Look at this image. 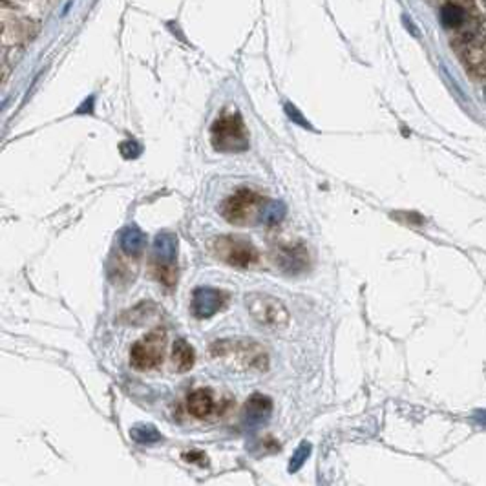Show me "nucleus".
Wrapping results in <instances>:
<instances>
[{"label":"nucleus","mask_w":486,"mask_h":486,"mask_svg":"<svg viewBox=\"0 0 486 486\" xmlns=\"http://www.w3.org/2000/svg\"><path fill=\"white\" fill-rule=\"evenodd\" d=\"M209 357L221 360L229 368L238 371H267L269 355L260 344L249 338H229L216 340L209 349Z\"/></svg>","instance_id":"1"},{"label":"nucleus","mask_w":486,"mask_h":486,"mask_svg":"<svg viewBox=\"0 0 486 486\" xmlns=\"http://www.w3.org/2000/svg\"><path fill=\"white\" fill-rule=\"evenodd\" d=\"M210 141L216 152L236 153L249 149L247 128L240 113H223L216 119L210 127Z\"/></svg>","instance_id":"2"},{"label":"nucleus","mask_w":486,"mask_h":486,"mask_svg":"<svg viewBox=\"0 0 486 486\" xmlns=\"http://www.w3.org/2000/svg\"><path fill=\"white\" fill-rule=\"evenodd\" d=\"M207 247L218 260L225 261L227 265L236 267V269H249L260 260L258 249L245 238L218 236V238H210Z\"/></svg>","instance_id":"3"},{"label":"nucleus","mask_w":486,"mask_h":486,"mask_svg":"<svg viewBox=\"0 0 486 486\" xmlns=\"http://www.w3.org/2000/svg\"><path fill=\"white\" fill-rule=\"evenodd\" d=\"M178 240L172 232H161L153 240V251L150 258V271L161 286L172 287L178 281V263H176Z\"/></svg>","instance_id":"4"},{"label":"nucleus","mask_w":486,"mask_h":486,"mask_svg":"<svg viewBox=\"0 0 486 486\" xmlns=\"http://www.w3.org/2000/svg\"><path fill=\"white\" fill-rule=\"evenodd\" d=\"M263 196L252 189L241 187L221 203V216L232 225H249L261 218Z\"/></svg>","instance_id":"5"},{"label":"nucleus","mask_w":486,"mask_h":486,"mask_svg":"<svg viewBox=\"0 0 486 486\" xmlns=\"http://www.w3.org/2000/svg\"><path fill=\"white\" fill-rule=\"evenodd\" d=\"M167 348V331L158 328L147 337L139 338L130 349V364L139 371H150L161 366Z\"/></svg>","instance_id":"6"},{"label":"nucleus","mask_w":486,"mask_h":486,"mask_svg":"<svg viewBox=\"0 0 486 486\" xmlns=\"http://www.w3.org/2000/svg\"><path fill=\"white\" fill-rule=\"evenodd\" d=\"M245 306L251 317L263 328L281 329L289 324V312L278 298L261 292H251L245 297Z\"/></svg>","instance_id":"7"},{"label":"nucleus","mask_w":486,"mask_h":486,"mask_svg":"<svg viewBox=\"0 0 486 486\" xmlns=\"http://www.w3.org/2000/svg\"><path fill=\"white\" fill-rule=\"evenodd\" d=\"M229 300V295L221 289H214V287H198L192 292V300H190V312L196 318H210L214 317L216 312L221 311L223 306Z\"/></svg>","instance_id":"8"},{"label":"nucleus","mask_w":486,"mask_h":486,"mask_svg":"<svg viewBox=\"0 0 486 486\" xmlns=\"http://www.w3.org/2000/svg\"><path fill=\"white\" fill-rule=\"evenodd\" d=\"M274 261L278 263L281 271L289 272V274H298L303 272L309 267V254H307V247L302 241L297 243H286L280 245L274 252Z\"/></svg>","instance_id":"9"},{"label":"nucleus","mask_w":486,"mask_h":486,"mask_svg":"<svg viewBox=\"0 0 486 486\" xmlns=\"http://www.w3.org/2000/svg\"><path fill=\"white\" fill-rule=\"evenodd\" d=\"M272 411V402L269 397L261 393L251 395V399L247 400L245 408H243V415H245L247 424L258 426L261 422H265L269 419V415Z\"/></svg>","instance_id":"10"},{"label":"nucleus","mask_w":486,"mask_h":486,"mask_svg":"<svg viewBox=\"0 0 486 486\" xmlns=\"http://www.w3.org/2000/svg\"><path fill=\"white\" fill-rule=\"evenodd\" d=\"M187 409L190 415H194L196 419H207L214 411V397L212 391L207 388L196 389L187 397Z\"/></svg>","instance_id":"11"},{"label":"nucleus","mask_w":486,"mask_h":486,"mask_svg":"<svg viewBox=\"0 0 486 486\" xmlns=\"http://www.w3.org/2000/svg\"><path fill=\"white\" fill-rule=\"evenodd\" d=\"M119 247H121V252H124V254L130 256V258L139 260L141 254L144 252V247H147V236H144L138 227H128V229L123 230V234H121Z\"/></svg>","instance_id":"12"},{"label":"nucleus","mask_w":486,"mask_h":486,"mask_svg":"<svg viewBox=\"0 0 486 486\" xmlns=\"http://www.w3.org/2000/svg\"><path fill=\"white\" fill-rule=\"evenodd\" d=\"M194 360H196L194 348H192L187 340H183V338L176 340L174 348H172V362H174L178 373L189 371V369L194 366Z\"/></svg>","instance_id":"13"},{"label":"nucleus","mask_w":486,"mask_h":486,"mask_svg":"<svg viewBox=\"0 0 486 486\" xmlns=\"http://www.w3.org/2000/svg\"><path fill=\"white\" fill-rule=\"evenodd\" d=\"M135 258H130V256H127L123 252L121 256H118L115 258V261H113V265L108 269V272H110V278H112V281H118V283H130V281L135 278V272H130V269H135ZM138 271V269H135Z\"/></svg>","instance_id":"14"},{"label":"nucleus","mask_w":486,"mask_h":486,"mask_svg":"<svg viewBox=\"0 0 486 486\" xmlns=\"http://www.w3.org/2000/svg\"><path fill=\"white\" fill-rule=\"evenodd\" d=\"M286 218V205L280 203V201H271L267 203L261 210V223H265L267 227H274L278 225L281 220Z\"/></svg>","instance_id":"15"},{"label":"nucleus","mask_w":486,"mask_h":486,"mask_svg":"<svg viewBox=\"0 0 486 486\" xmlns=\"http://www.w3.org/2000/svg\"><path fill=\"white\" fill-rule=\"evenodd\" d=\"M130 435L139 445H152V442H158L161 439L159 431L152 424H135L130 430Z\"/></svg>","instance_id":"16"},{"label":"nucleus","mask_w":486,"mask_h":486,"mask_svg":"<svg viewBox=\"0 0 486 486\" xmlns=\"http://www.w3.org/2000/svg\"><path fill=\"white\" fill-rule=\"evenodd\" d=\"M440 21H442V24L446 28H457L465 21V11L456 4H446L442 8V11H440Z\"/></svg>","instance_id":"17"},{"label":"nucleus","mask_w":486,"mask_h":486,"mask_svg":"<svg viewBox=\"0 0 486 486\" xmlns=\"http://www.w3.org/2000/svg\"><path fill=\"white\" fill-rule=\"evenodd\" d=\"M309 451H311V448H309V445L307 442H303L300 448L297 450V454H295V457L291 459V465H289V470L291 471H297L300 470V466L306 462V457L309 456Z\"/></svg>","instance_id":"18"},{"label":"nucleus","mask_w":486,"mask_h":486,"mask_svg":"<svg viewBox=\"0 0 486 486\" xmlns=\"http://www.w3.org/2000/svg\"><path fill=\"white\" fill-rule=\"evenodd\" d=\"M286 112L289 113V118H291L292 121H297L298 124H302V127H309L306 119H303L302 115H300V112H298L297 108L292 106V104H286Z\"/></svg>","instance_id":"19"},{"label":"nucleus","mask_w":486,"mask_h":486,"mask_svg":"<svg viewBox=\"0 0 486 486\" xmlns=\"http://www.w3.org/2000/svg\"><path fill=\"white\" fill-rule=\"evenodd\" d=\"M183 457L185 460H190V462H200V465H203L205 459H207L201 451H190V454H185Z\"/></svg>","instance_id":"20"}]
</instances>
